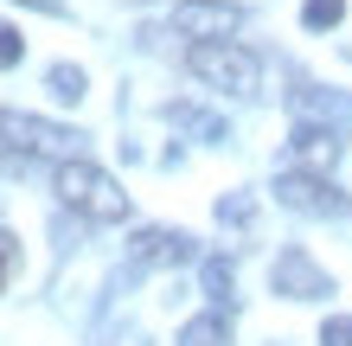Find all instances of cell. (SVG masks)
<instances>
[{"label": "cell", "mask_w": 352, "mask_h": 346, "mask_svg": "<svg viewBox=\"0 0 352 346\" xmlns=\"http://www.w3.org/2000/svg\"><path fill=\"white\" fill-rule=\"evenodd\" d=\"M84 135L65 129V122H45V116H26V109H0V167H26V160H77Z\"/></svg>", "instance_id": "cell-1"}, {"label": "cell", "mask_w": 352, "mask_h": 346, "mask_svg": "<svg viewBox=\"0 0 352 346\" xmlns=\"http://www.w3.org/2000/svg\"><path fill=\"white\" fill-rule=\"evenodd\" d=\"M243 26V13L231 0H179L173 7V32L192 45H231V32Z\"/></svg>", "instance_id": "cell-6"}, {"label": "cell", "mask_w": 352, "mask_h": 346, "mask_svg": "<svg viewBox=\"0 0 352 346\" xmlns=\"http://www.w3.org/2000/svg\"><path fill=\"white\" fill-rule=\"evenodd\" d=\"M186 65H192L199 84H212V90H224V96H250L256 77H263L256 52H243L237 39H231V45H192V52H186Z\"/></svg>", "instance_id": "cell-3"}, {"label": "cell", "mask_w": 352, "mask_h": 346, "mask_svg": "<svg viewBox=\"0 0 352 346\" xmlns=\"http://www.w3.org/2000/svg\"><path fill=\"white\" fill-rule=\"evenodd\" d=\"M19 58H26V39H19V26H0V71H13Z\"/></svg>", "instance_id": "cell-16"}, {"label": "cell", "mask_w": 352, "mask_h": 346, "mask_svg": "<svg viewBox=\"0 0 352 346\" xmlns=\"http://www.w3.org/2000/svg\"><path fill=\"white\" fill-rule=\"evenodd\" d=\"M199 289L212 295V308L224 314V308L237 301V295H231V289H237V263H231V257H205V263H199Z\"/></svg>", "instance_id": "cell-11"}, {"label": "cell", "mask_w": 352, "mask_h": 346, "mask_svg": "<svg viewBox=\"0 0 352 346\" xmlns=\"http://www.w3.org/2000/svg\"><path fill=\"white\" fill-rule=\"evenodd\" d=\"M295 116L301 122H327V129H346V122H352V96H333V90L301 84L295 90Z\"/></svg>", "instance_id": "cell-9"}, {"label": "cell", "mask_w": 352, "mask_h": 346, "mask_svg": "<svg viewBox=\"0 0 352 346\" xmlns=\"http://www.w3.org/2000/svg\"><path fill=\"white\" fill-rule=\"evenodd\" d=\"M340 19H346V0H307V7H301L307 32H327V26H340Z\"/></svg>", "instance_id": "cell-14"}, {"label": "cell", "mask_w": 352, "mask_h": 346, "mask_svg": "<svg viewBox=\"0 0 352 346\" xmlns=\"http://www.w3.org/2000/svg\"><path fill=\"white\" fill-rule=\"evenodd\" d=\"M45 90L58 96V103H84L90 77H84V65H52V71H45Z\"/></svg>", "instance_id": "cell-13"}, {"label": "cell", "mask_w": 352, "mask_h": 346, "mask_svg": "<svg viewBox=\"0 0 352 346\" xmlns=\"http://www.w3.org/2000/svg\"><path fill=\"white\" fill-rule=\"evenodd\" d=\"M58 199H65L71 212H84L90 225H122V218H129V193L102 167H90V160H65V167H58Z\"/></svg>", "instance_id": "cell-2"}, {"label": "cell", "mask_w": 352, "mask_h": 346, "mask_svg": "<svg viewBox=\"0 0 352 346\" xmlns=\"http://www.w3.org/2000/svg\"><path fill=\"white\" fill-rule=\"evenodd\" d=\"M250 218H256V199L250 193H224L218 199V225H250Z\"/></svg>", "instance_id": "cell-15"}, {"label": "cell", "mask_w": 352, "mask_h": 346, "mask_svg": "<svg viewBox=\"0 0 352 346\" xmlns=\"http://www.w3.org/2000/svg\"><path fill=\"white\" fill-rule=\"evenodd\" d=\"M26 7H38V13H65V0H26Z\"/></svg>", "instance_id": "cell-19"}, {"label": "cell", "mask_w": 352, "mask_h": 346, "mask_svg": "<svg viewBox=\"0 0 352 346\" xmlns=\"http://www.w3.org/2000/svg\"><path fill=\"white\" fill-rule=\"evenodd\" d=\"M320 346H352V321H327V327H320Z\"/></svg>", "instance_id": "cell-18"}, {"label": "cell", "mask_w": 352, "mask_h": 346, "mask_svg": "<svg viewBox=\"0 0 352 346\" xmlns=\"http://www.w3.org/2000/svg\"><path fill=\"white\" fill-rule=\"evenodd\" d=\"M179 346H231V321H224L218 308H212V314H192V321L179 327Z\"/></svg>", "instance_id": "cell-12"}, {"label": "cell", "mask_w": 352, "mask_h": 346, "mask_svg": "<svg viewBox=\"0 0 352 346\" xmlns=\"http://www.w3.org/2000/svg\"><path fill=\"white\" fill-rule=\"evenodd\" d=\"M13 263H19V237H13V231H0V289H7Z\"/></svg>", "instance_id": "cell-17"}, {"label": "cell", "mask_w": 352, "mask_h": 346, "mask_svg": "<svg viewBox=\"0 0 352 346\" xmlns=\"http://www.w3.org/2000/svg\"><path fill=\"white\" fill-rule=\"evenodd\" d=\"M192 257H199V244L186 237V231L148 225V231H135V244H129V270H122V282L148 276V270H179V263H192Z\"/></svg>", "instance_id": "cell-5"}, {"label": "cell", "mask_w": 352, "mask_h": 346, "mask_svg": "<svg viewBox=\"0 0 352 346\" xmlns=\"http://www.w3.org/2000/svg\"><path fill=\"white\" fill-rule=\"evenodd\" d=\"M167 122L179 135H199V141H231V129H224V116L199 109V103H167Z\"/></svg>", "instance_id": "cell-10"}, {"label": "cell", "mask_w": 352, "mask_h": 346, "mask_svg": "<svg viewBox=\"0 0 352 346\" xmlns=\"http://www.w3.org/2000/svg\"><path fill=\"white\" fill-rule=\"evenodd\" d=\"M340 129H327V122H295L288 129V167H301V173H327L340 160Z\"/></svg>", "instance_id": "cell-8"}, {"label": "cell", "mask_w": 352, "mask_h": 346, "mask_svg": "<svg viewBox=\"0 0 352 346\" xmlns=\"http://www.w3.org/2000/svg\"><path fill=\"white\" fill-rule=\"evenodd\" d=\"M269 289L288 295V301H327V295H333V276H327L307 250H282L276 270H269Z\"/></svg>", "instance_id": "cell-7"}, {"label": "cell", "mask_w": 352, "mask_h": 346, "mask_svg": "<svg viewBox=\"0 0 352 346\" xmlns=\"http://www.w3.org/2000/svg\"><path fill=\"white\" fill-rule=\"evenodd\" d=\"M276 199H282L288 212H301V218H346L352 212V199L327 173H301V167H282L276 173Z\"/></svg>", "instance_id": "cell-4"}]
</instances>
